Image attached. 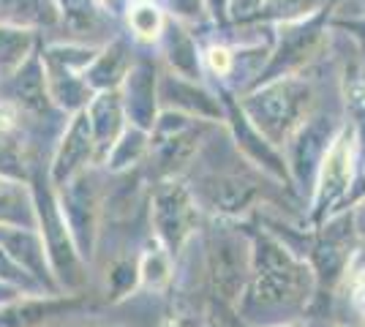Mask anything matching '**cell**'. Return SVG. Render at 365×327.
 I'll return each mask as SVG.
<instances>
[{"instance_id":"cell-12","label":"cell","mask_w":365,"mask_h":327,"mask_svg":"<svg viewBox=\"0 0 365 327\" xmlns=\"http://www.w3.org/2000/svg\"><path fill=\"white\" fill-rule=\"evenodd\" d=\"M324 142H327V134L322 131L319 123H311L305 128L303 137L294 145V170H297V175H308L317 167V161L324 153Z\"/></svg>"},{"instance_id":"cell-4","label":"cell","mask_w":365,"mask_h":327,"mask_svg":"<svg viewBox=\"0 0 365 327\" xmlns=\"http://www.w3.org/2000/svg\"><path fill=\"white\" fill-rule=\"evenodd\" d=\"M245 270H248V256L237 237H221L210 254V279H213L215 292L224 300H235L243 289Z\"/></svg>"},{"instance_id":"cell-11","label":"cell","mask_w":365,"mask_h":327,"mask_svg":"<svg viewBox=\"0 0 365 327\" xmlns=\"http://www.w3.org/2000/svg\"><path fill=\"white\" fill-rule=\"evenodd\" d=\"M0 243L6 246V249L14 254L16 259L22 262V265L33 270V273H38L41 270V259H44V251H41V243H38V237L31 232H25V229H0Z\"/></svg>"},{"instance_id":"cell-10","label":"cell","mask_w":365,"mask_h":327,"mask_svg":"<svg viewBox=\"0 0 365 327\" xmlns=\"http://www.w3.org/2000/svg\"><path fill=\"white\" fill-rule=\"evenodd\" d=\"M254 199V188L237 180V177H224V180H213L207 186V202L213 204L221 213H237L245 204Z\"/></svg>"},{"instance_id":"cell-24","label":"cell","mask_w":365,"mask_h":327,"mask_svg":"<svg viewBox=\"0 0 365 327\" xmlns=\"http://www.w3.org/2000/svg\"><path fill=\"white\" fill-rule=\"evenodd\" d=\"M354 303H357L360 311L365 313V273L357 279V284H354Z\"/></svg>"},{"instance_id":"cell-19","label":"cell","mask_w":365,"mask_h":327,"mask_svg":"<svg viewBox=\"0 0 365 327\" xmlns=\"http://www.w3.org/2000/svg\"><path fill=\"white\" fill-rule=\"evenodd\" d=\"M142 147H145V137H142L139 131H128V134H125V140L115 147V156H112L115 167H125V164H128V158L134 161V158L142 153Z\"/></svg>"},{"instance_id":"cell-5","label":"cell","mask_w":365,"mask_h":327,"mask_svg":"<svg viewBox=\"0 0 365 327\" xmlns=\"http://www.w3.org/2000/svg\"><path fill=\"white\" fill-rule=\"evenodd\" d=\"M91 150H93L91 115L82 112V115H76V120L71 123V128H68V134H66V140L61 145V153L55 158V180L63 183L66 177H71L82 167V161L91 156Z\"/></svg>"},{"instance_id":"cell-23","label":"cell","mask_w":365,"mask_h":327,"mask_svg":"<svg viewBox=\"0 0 365 327\" xmlns=\"http://www.w3.org/2000/svg\"><path fill=\"white\" fill-rule=\"evenodd\" d=\"M16 164H19V161H16L14 150L0 142V172H16Z\"/></svg>"},{"instance_id":"cell-13","label":"cell","mask_w":365,"mask_h":327,"mask_svg":"<svg viewBox=\"0 0 365 327\" xmlns=\"http://www.w3.org/2000/svg\"><path fill=\"white\" fill-rule=\"evenodd\" d=\"M3 19L9 22H52L55 3L52 0H3Z\"/></svg>"},{"instance_id":"cell-7","label":"cell","mask_w":365,"mask_h":327,"mask_svg":"<svg viewBox=\"0 0 365 327\" xmlns=\"http://www.w3.org/2000/svg\"><path fill=\"white\" fill-rule=\"evenodd\" d=\"M93 188L85 180L68 183L66 191V216L71 224V232L76 234L79 246L88 249V232L93 229Z\"/></svg>"},{"instance_id":"cell-22","label":"cell","mask_w":365,"mask_h":327,"mask_svg":"<svg viewBox=\"0 0 365 327\" xmlns=\"http://www.w3.org/2000/svg\"><path fill=\"white\" fill-rule=\"evenodd\" d=\"M207 61H210V68L218 71V74H227L229 68H232V55H229V49L224 47H213L207 52Z\"/></svg>"},{"instance_id":"cell-1","label":"cell","mask_w":365,"mask_h":327,"mask_svg":"<svg viewBox=\"0 0 365 327\" xmlns=\"http://www.w3.org/2000/svg\"><path fill=\"white\" fill-rule=\"evenodd\" d=\"M254 289L251 300L264 308H289L308 297L311 270L297 262L287 249L273 240H259L254 256Z\"/></svg>"},{"instance_id":"cell-15","label":"cell","mask_w":365,"mask_h":327,"mask_svg":"<svg viewBox=\"0 0 365 327\" xmlns=\"http://www.w3.org/2000/svg\"><path fill=\"white\" fill-rule=\"evenodd\" d=\"M31 47V36L22 31H3L0 28V66L14 68L25 61Z\"/></svg>"},{"instance_id":"cell-6","label":"cell","mask_w":365,"mask_h":327,"mask_svg":"<svg viewBox=\"0 0 365 327\" xmlns=\"http://www.w3.org/2000/svg\"><path fill=\"white\" fill-rule=\"evenodd\" d=\"M351 177V147L346 140L333 142V147L324 153L322 161V180H319V204L335 202L344 188L349 186Z\"/></svg>"},{"instance_id":"cell-2","label":"cell","mask_w":365,"mask_h":327,"mask_svg":"<svg viewBox=\"0 0 365 327\" xmlns=\"http://www.w3.org/2000/svg\"><path fill=\"white\" fill-rule=\"evenodd\" d=\"M305 101V88L300 82H278L270 85L264 93H259L257 98H251L245 109L254 115L259 128H264L267 137L281 140V134H287L297 118Z\"/></svg>"},{"instance_id":"cell-3","label":"cell","mask_w":365,"mask_h":327,"mask_svg":"<svg viewBox=\"0 0 365 327\" xmlns=\"http://www.w3.org/2000/svg\"><path fill=\"white\" fill-rule=\"evenodd\" d=\"M153 221H155L158 237L169 249H180L194 229V221H197V207L191 202L188 191L180 186L158 188V194L153 199Z\"/></svg>"},{"instance_id":"cell-25","label":"cell","mask_w":365,"mask_h":327,"mask_svg":"<svg viewBox=\"0 0 365 327\" xmlns=\"http://www.w3.org/2000/svg\"><path fill=\"white\" fill-rule=\"evenodd\" d=\"M199 0H172V9H178L180 14H194Z\"/></svg>"},{"instance_id":"cell-17","label":"cell","mask_w":365,"mask_h":327,"mask_svg":"<svg viewBox=\"0 0 365 327\" xmlns=\"http://www.w3.org/2000/svg\"><path fill=\"white\" fill-rule=\"evenodd\" d=\"M128 19H131V28L142 36V38H155L158 33H161V14H158V9H153V6H148V3H139V6H134L131 9V14H128Z\"/></svg>"},{"instance_id":"cell-8","label":"cell","mask_w":365,"mask_h":327,"mask_svg":"<svg viewBox=\"0 0 365 327\" xmlns=\"http://www.w3.org/2000/svg\"><path fill=\"white\" fill-rule=\"evenodd\" d=\"M128 115H134V120L139 125H153V107H155V98H153V71L150 66H137L131 74H128Z\"/></svg>"},{"instance_id":"cell-14","label":"cell","mask_w":365,"mask_h":327,"mask_svg":"<svg viewBox=\"0 0 365 327\" xmlns=\"http://www.w3.org/2000/svg\"><path fill=\"white\" fill-rule=\"evenodd\" d=\"M16 95L28 107H44V77L38 71V63H31L16 77Z\"/></svg>"},{"instance_id":"cell-20","label":"cell","mask_w":365,"mask_h":327,"mask_svg":"<svg viewBox=\"0 0 365 327\" xmlns=\"http://www.w3.org/2000/svg\"><path fill=\"white\" fill-rule=\"evenodd\" d=\"M19 207H25V204H22V197H19L11 186L0 183V218H19L25 213V210H19Z\"/></svg>"},{"instance_id":"cell-18","label":"cell","mask_w":365,"mask_h":327,"mask_svg":"<svg viewBox=\"0 0 365 327\" xmlns=\"http://www.w3.org/2000/svg\"><path fill=\"white\" fill-rule=\"evenodd\" d=\"M123 47H115L109 49L107 55H101L98 61H96V66H93L91 71V82H96V85H104V74H109V85L118 79V74L123 71Z\"/></svg>"},{"instance_id":"cell-9","label":"cell","mask_w":365,"mask_h":327,"mask_svg":"<svg viewBox=\"0 0 365 327\" xmlns=\"http://www.w3.org/2000/svg\"><path fill=\"white\" fill-rule=\"evenodd\" d=\"M91 125H93V134H96L101 150H107V147L115 145L118 125H120V104H118V95L115 93L98 95V101L93 104V112H91Z\"/></svg>"},{"instance_id":"cell-21","label":"cell","mask_w":365,"mask_h":327,"mask_svg":"<svg viewBox=\"0 0 365 327\" xmlns=\"http://www.w3.org/2000/svg\"><path fill=\"white\" fill-rule=\"evenodd\" d=\"M314 3L317 0H267V11L270 14H300Z\"/></svg>"},{"instance_id":"cell-16","label":"cell","mask_w":365,"mask_h":327,"mask_svg":"<svg viewBox=\"0 0 365 327\" xmlns=\"http://www.w3.org/2000/svg\"><path fill=\"white\" fill-rule=\"evenodd\" d=\"M169 58L188 77H197V49L191 44V38L182 36V31H178V28L169 31Z\"/></svg>"}]
</instances>
